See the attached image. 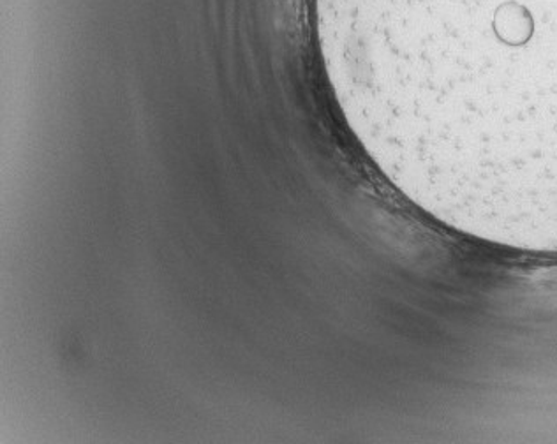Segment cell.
<instances>
[{
	"label": "cell",
	"mask_w": 557,
	"mask_h": 444,
	"mask_svg": "<svg viewBox=\"0 0 557 444\" xmlns=\"http://www.w3.org/2000/svg\"><path fill=\"white\" fill-rule=\"evenodd\" d=\"M349 127L443 218L557 215V0H314Z\"/></svg>",
	"instance_id": "6da1fadb"
}]
</instances>
